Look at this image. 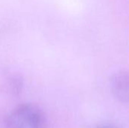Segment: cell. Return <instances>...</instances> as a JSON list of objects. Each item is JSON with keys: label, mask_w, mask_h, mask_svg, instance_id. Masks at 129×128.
<instances>
[{"label": "cell", "mask_w": 129, "mask_h": 128, "mask_svg": "<svg viewBox=\"0 0 129 128\" xmlns=\"http://www.w3.org/2000/svg\"><path fill=\"white\" fill-rule=\"evenodd\" d=\"M23 87V79L18 72L8 69H0V92L18 95Z\"/></svg>", "instance_id": "obj_2"}, {"label": "cell", "mask_w": 129, "mask_h": 128, "mask_svg": "<svg viewBox=\"0 0 129 128\" xmlns=\"http://www.w3.org/2000/svg\"><path fill=\"white\" fill-rule=\"evenodd\" d=\"M110 87L114 97L122 103H128V74L121 70L115 73L110 80Z\"/></svg>", "instance_id": "obj_3"}, {"label": "cell", "mask_w": 129, "mask_h": 128, "mask_svg": "<svg viewBox=\"0 0 129 128\" xmlns=\"http://www.w3.org/2000/svg\"><path fill=\"white\" fill-rule=\"evenodd\" d=\"M5 128H48V121L42 110L31 103L17 106L5 118Z\"/></svg>", "instance_id": "obj_1"}, {"label": "cell", "mask_w": 129, "mask_h": 128, "mask_svg": "<svg viewBox=\"0 0 129 128\" xmlns=\"http://www.w3.org/2000/svg\"><path fill=\"white\" fill-rule=\"evenodd\" d=\"M94 128H117V127H116V126H114L113 124H108V123H104V124H98L97 126H95Z\"/></svg>", "instance_id": "obj_4"}]
</instances>
